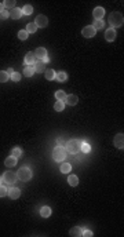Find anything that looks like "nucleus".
I'll list each match as a JSON object with an SVG mask.
<instances>
[{
    "mask_svg": "<svg viewBox=\"0 0 124 237\" xmlns=\"http://www.w3.org/2000/svg\"><path fill=\"white\" fill-rule=\"evenodd\" d=\"M124 22V18H123V14L119 13V11H113V13H110V15H109V23H110L112 28H119V26H121Z\"/></svg>",
    "mask_w": 124,
    "mask_h": 237,
    "instance_id": "nucleus-1",
    "label": "nucleus"
},
{
    "mask_svg": "<svg viewBox=\"0 0 124 237\" xmlns=\"http://www.w3.org/2000/svg\"><path fill=\"white\" fill-rule=\"evenodd\" d=\"M32 176H33V172L30 171V168H28V167H22V168H20L18 172H17V178L21 179L22 182L30 181Z\"/></svg>",
    "mask_w": 124,
    "mask_h": 237,
    "instance_id": "nucleus-2",
    "label": "nucleus"
},
{
    "mask_svg": "<svg viewBox=\"0 0 124 237\" xmlns=\"http://www.w3.org/2000/svg\"><path fill=\"white\" fill-rule=\"evenodd\" d=\"M66 157V149L64 146H61V145H58V146L54 148V150H52V159L55 160V161H64Z\"/></svg>",
    "mask_w": 124,
    "mask_h": 237,
    "instance_id": "nucleus-3",
    "label": "nucleus"
},
{
    "mask_svg": "<svg viewBox=\"0 0 124 237\" xmlns=\"http://www.w3.org/2000/svg\"><path fill=\"white\" fill-rule=\"evenodd\" d=\"M80 148H82V141L77 139H70L66 143V150H68L70 154H76V153L80 152Z\"/></svg>",
    "mask_w": 124,
    "mask_h": 237,
    "instance_id": "nucleus-4",
    "label": "nucleus"
},
{
    "mask_svg": "<svg viewBox=\"0 0 124 237\" xmlns=\"http://www.w3.org/2000/svg\"><path fill=\"white\" fill-rule=\"evenodd\" d=\"M17 179H18L17 178V174H14V172H11V171H6L3 174V181L6 182V183H8V185H14Z\"/></svg>",
    "mask_w": 124,
    "mask_h": 237,
    "instance_id": "nucleus-5",
    "label": "nucleus"
},
{
    "mask_svg": "<svg viewBox=\"0 0 124 237\" xmlns=\"http://www.w3.org/2000/svg\"><path fill=\"white\" fill-rule=\"evenodd\" d=\"M95 33H97V30L94 29V26L92 25H88V26H84L82 29V35L84 36V37H94L95 36Z\"/></svg>",
    "mask_w": 124,
    "mask_h": 237,
    "instance_id": "nucleus-6",
    "label": "nucleus"
},
{
    "mask_svg": "<svg viewBox=\"0 0 124 237\" xmlns=\"http://www.w3.org/2000/svg\"><path fill=\"white\" fill-rule=\"evenodd\" d=\"M113 143L117 149H123L124 148V135H123V133L116 134V136H114V139H113Z\"/></svg>",
    "mask_w": 124,
    "mask_h": 237,
    "instance_id": "nucleus-7",
    "label": "nucleus"
},
{
    "mask_svg": "<svg viewBox=\"0 0 124 237\" xmlns=\"http://www.w3.org/2000/svg\"><path fill=\"white\" fill-rule=\"evenodd\" d=\"M37 28H46L48 25V18L46 15H37L36 17V21H35Z\"/></svg>",
    "mask_w": 124,
    "mask_h": 237,
    "instance_id": "nucleus-8",
    "label": "nucleus"
},
{
    "mask_svg": "<svg viewBox=\"0 0 124 237\" xmlns=\"http://www.w3.org/2000/svg\"><path fill=\"white\" fill-rule=\"evenodd\" d=\"M105 15V8L104 7H95L94 11H92V17L95 20H102Z\"/></svg>",
    "mask_w": 124,
    "mask_h": 237,
    "instance_id": "nucleus-9",
    "label": "nucleus"
},
{
    "mask_svg": "<svg viewBox=\"0 0 124 237\" xmlns=\"http://www.w3.org/2000/svg\"><path fill=\"white\" fill-rule=\"evenodd\" d=\"M116 39V30L113 28H109L108 30H105V40L106 42H114Z\"/></svg>",
    "mask_w": 124,
    "mask_h": 237,
    "instance_id": "nucleus-10",
    "label": "nucleus"
},
{
    "mask_svg": "<svg viewBox=\"0 0 124 237\" xmlns=\"http://www.w3.org/2000/svg\"><path fill=\"white\" fill-rule=\"evenodd\" d=\"M35 57H36V58H39L40 61H42V59H44L47 57V50L44 48V47H37V48L35 50Z\"/></svg>",
    "mask_w": 124,
    "mask_h": 237,
    "instance_id": "nucleus-11",
    "label": "nucleus"
},
{
    "mask_svg": "<svg viewBox=\"0 0 124 237\" xmlns=\"http://www.w3.org/2000/svg\"><path fill=\"white\" fill-rule=\"evenodd\" d=\"M23 61H25L26 66H30L33 64L35 65V62H36V57H35V52H28L25 55V58H23Z\"/></svg>",
    "mask_w": 124,
    "mask_h": 237,
    "instance_id": "nucleus-12",
    "label": "nucleus"
},
{
    "mask_svg": "<svg viewBox=\"0 0 124 237\" xmlns=\"http://www.w3.org/2000/svg\"><path fill=\"white\" fill-rule=\"evenodd\" d=\"M7 195H8V197L13 198V200H17V198H20L21 196V190L18 188H11L8 192H7Z\"/></svg>",
    "mask_w": 124,
    "mask_h": 237,
    "instance_id": "nucleus-13",
    "label": "nucleus"
},
{
    "mask_svg": "<svg viewBox=\"0 0 124 237\" xmlns=\"http://www.w3.org/2000/svg\"><path fill=\"white\" fill-rule=\"evenodd\" d=\"M65 102L69 105V106H75V105H77V102H79V98L76 97L75 94H69V95H66V99H65Z\"/></svg>",
    "mask_w": 124,
    "mask_h": 237,
    "instance_id": "nucleus-14",
    "label": "nucleus"
},
{
    "mask_svg": "<svg viewBox=\"0 0 124 237\" xmlns=\"http://www.w3.org/2000/svg\"><path fill=\"white\" fill-rule=\"evenodd\" d=\"M10 17H11V20H20L21 17H22V10H21V8H17V7H14L13 10L10 11Z\"/></svg>",
    "mask_w": 124,
    "mask_h": 237,
    "instance_id": "nucleus-15",
    "label": "nucleus"
},
{
    "mask_svg": "<svg viewBox=\"0 0 124 237\" xmlns=\"http://www.w3.org/2000/svg\"><path fill=\"white\" fill-rule=\"evenodd\" d=\"M35 72H37V73H43V72H46V64L43 61H37L35 62Z\"/></svg>",
    "mask_w": 124,
    "mask_h": 237,
    "instance_id": "nucleus-16",
    "label": "nucleus"
},
{
    "mask_svg": "<svg viewBox=\"0 0 124 237\" xmlns=\"http://www.w3.org/2000/svg\"><path fill=\"white\" fill-rule=\"evenodd\" d=\"M4 166L8 167V168H13V167H15L17 166V157H14V156L7 157V159L4 160Z\"/></svg>",
    "mask_w": 124,
    "mask_h": 237,
    "instance_id": "nucleus-17",
    "label": "nucleus"
},
{
    "mask_svg": "<svg viewBox=\"0 0 124 237\" xmlns=\"http://www.w3.org/2000/svg\"><path fill=\"white\" fill-rule=\"evenodd\" d=\"M69 234H70L72 237H80V236H83V229L82 227H79V226H75V227L70 229Z\"/></svg>",
    "mask_w": 124,
    "mask_h": 237,
    "instance_id": "nucleus-18",
    "label": "nucleus"
},
{
    "mask_svg": "<svg viewBox=\"0 0 124 237\" xmlns=\"http://www.w3.org/2000/svg\"><path fill=\"white\" fill-rule=\"evenodd\" d=\"M40 215H42L43 218H48L50 215H51V208H50L48 205H43V207L40 208Z\"/></svg>",
    "mask_w": 124,
    "mask_h": 237,
    "instance_id": "nucleus-19",
    "label": "nucleus"
},
{
    "mask_svg": "<svg viewBox=\"0 0 124 237\" xmlns=\"http://www.w3.org/2000/svg\"><path fill=\"white\" fill-rule=\"evenodd\" d=\"M33 75H35V68H33V66H25V69H23V76L32 77Z\"/></svg>",
    "mask_w": 124,
    "mask_h": 237,
    "instance_id": "nucleus-20",
    "label": "nucleus"
},
{
    "mask_svg": "<svg viewBox=\"0 0 124 237\" xmlns=\"http://www.w3.org/2000/svg\"><path fill=\"white\" fill-rule=\"evenodd\" d=\"M55 98H57V101H64V102H65V99H66V92H65V91H62V90L55 91Z\"/></svg>",
    "mask_w": 124,
    "mask_h": 237,
    "instance_id": "nucleus-21",
    "label": "nucleus"
},
{
    "mask_svg": "<svg viewBox=\"0 0 124 237\" xmlns=\"http://www.w3.org/2000/svg\"><path fill=\"white\" fill-rule=\"evenodd\" d=\"M3 6H4V10L11 11L14 7H15V2H14V0H6V2L3 3Z\"/></svg>",
    "mask_w": 124,
    "mask_h": 237,
    "instance_id": "nucleus-22",
    "label": "nucleus"
},
{
    "mask_svg": "<svg viewBox=\"0 0 124 237\" xmlns=\"http://www.w3.org/2000/svg\"><path fill=\"white\" fill-rule=\"evenodd\" d=\"M44 76H46L47 80H54V79H55V70H52V69H46Z\"/></svg>",
    "mask_w": 124,
    "mask_h": 237,
    "instance_id": "nucleus-23",
    "label": "nucleus"
},
{
    "mask_svg": "<svg viewBox=\"0 0 124 237\" xmlns=\"http://www.w3.org/2000/svg\"><path fill=\"white\" fill-rule=\"evenodd\" d=\"M68 183L70 186H77L79 185V178L76 175H69L68 176Z\"/></svg>",
    "mask_w": 124,
    "mask_h": 237,
    "instance_id": "nucleus-24",
    "label": "nucleus"
},
{
    "mask_svg": "<svg viewBox=\"0 0 124 237\" xmlns=\"http://www.w3.org/2000/svg\"><path fill=\"white\" fill-rule=\"evenodd\" d=\"M55 79L62 83V81H66V80H68V75H66L65 72H58V73H55Z\"/></svg>",
    "mask_w": 124,
    "mask_h": 237,
    "instance_id": "nucleus-25",
    "label": "nucleus"
},
{
    "mask_svg": "<svg viewBox=\"0 0 124 237\" xmlns=\"http://www.w3.org/2000/svg\"><path fill=\"white\" fill-rule=\"evenodd\" d=\"M80 152H83V153H90V152H91V146L88 145V142L82 141V148H80Z\"/></svg>",
    "mask_w": 124,
    "mask_h": 237,
    "instance_id": "nucleus-26",
    "label": "nucleus"
},
{
    "mask_svg": "<svg viewBox=\"0 0 124 237\" xmlns=\"http://www.w3.org/2000/svg\"><path fill=\"white\" fill-rule=\"evenodd\" d=\"M70 170H72V166H70L69 163H62L61 164V172H64V174H69Z\"/></svg>",
    "mask_w": 124,
    "mask_h": 237,
    "instance_id": "nucleus-27",
    "label": "nucleus"
},
{
    "mask_svg": "<svg viewBox=\"0 0 124 237\" xmlns=\"http://www.w3.org/2000/svg\"><path fill=\"white\" fill-rule=\"evenodd\" d=\"M54 109H55L57 112H62L64 109H65V102H64V101H57L55 105H54Z\"/></svg>",
    "mask_w": 124,
    "mask_h": 237,
    "instance_id": "nucleus-28",
    "label": "nucleus"
},
{
    "mask_svg": "<svg viewBox=\"0 0 124 237\" xmlns=\"http://www.w3.org/2000/svg\"><path fill=\"white\" fill-rule=\"evenodd\" d=\"M26 32L28 33H35L37 30V26H36V23H33V22H30V23H28L26 25Z\"/></svg>",
    "mask_w": 124,
    "mask_h": 237,
    "instance_id": "nucleus-29",
    "label": "nucleus"
},
{
    "mask_svg": "<svg viewBox=\"0 0 124 237\" xmlns=\"http://www.w3.org/2000/svg\"><path fill=\"white\" fill-rule=\"evenodd\" d=\"M33 8L30 4H26V6H23V8H22V14H25V15H30V14L33 13Z\"/></svg>",
    "mask_w": 124,
    "mask_h": 237,
    "instance_id": "nucleus-30",
    "label": "nucleus"
},
{
    "mask_svg": "<svg viewBox=\"0 0 124 237\" xmlns=\"http://www.w3.org/2000/svg\"><path fill=\"white\" fill-rule=\"evenodd\" d=\"M23 154V152H22V149H20V148H14L13 150H11V156H14V157H21Z\"/></svg>",
    "mask_w": 124,
    "mask_h": 237,
    "instance_id": "nucleus-31",
    "label": "nucleus"
},
{
    "mask_svg": "<svg viewBox=\"0 0 124 237\" xmlns=\"http://www.w3.org/2000/svg\"><path fill=\"white\" fill-rule=\"evenodd\" d=\"M92 26H94V29L97 30V29H102V28L105 26V23H104V21H102V20H95L94 25H92Z\"/></svg>",
    "mask_w": 124,
    "mask_h": 237,
    "instance_id": "nucleus-32",
    "label": "nucleus"
},
{
    "mask_svg": "<svg viewBox=\"0 0 124 237\" xmlns=\"http://www.w3.org/2000/svg\"><path fill=\"white\" fill-rule=\"evenodd\" d=\"M8 77H10V76L7 75L6 70H0V83H6V81L8 80Z\"/></svg>",
    "mask_w": 124,
    "mask_h": 237,
    "instance_id": "nucleus-33",
    "label": "nucleus"
},
{
    "mask_svg": "<svg viewBox=\"0 0 124 237\" xmlns=\"http://www.w3.org/2000/svg\"><path fill=\"white\" fill-rule=\"evenodd\" d=\"M28 35H29V33L26 32L25 29H21L20 32H18V39H20V40H26V39H28Z\"/></svg>",
    "mask_w": 124,
    "mask_h": 237,
    "instance_id": "nucleus-34",
    "label": "nucleus"
},
{
    "mask_svg": "<svg viewBox=\"0 0 124 237\" xmlns=\"http://www.w3.org/2000/svg\"><path fill=\"white\" fill-rule=\"evenodd\" d=\"M7 192H8V190H7V189L4 188V186L0 185V197H6V196H7Z\"/></svg>",
    "mask_w": 124,
    "mask_h": 237,
    "instance_id": "nucleus-35",
    "label": "nucleus"
},
{
    "mask_svg": "<svg viewBox=\"0 0 124 237\" xmlns=\"http://www.w3.org/2000/svg\"><path fill=\"white\" fill-rule=\"evenodd\" d=\"M11 80L20 81V80H21V75H20V73H17V72H14L13 75H11Z\"/></svg>",
    "mask_w": 124,
    "mask_h": 237,
    "instance_id": "nucleus-36",
    "label": "nucleus"
},
{
    "mask_svg": "<svg viewBox=\"0 0 124 237\" xmlns=\"http://www.w3.org/2000/svg\"><path fill=\"white\" fill-rule=\"evenodd\" d=\"M0 15H2V18H3V20H6V18H8V17H10V11L3 10L2 13H0Z\"/></svg>",
    "mask_w": 124,
    "mask_h": 237,
    "instance_id": "nucleus-37",
    "label": "nucleus"
},
{
    "mask_svg": "<svg viewBox=\"0 0 124 237\" xmlns=\"http://www.w3.org/2000/svg\"><path fill=\"white\" fill-rule=\"evenodd\" d=\"M83 236H85V237H91L92 236V232L91 230H84V229H83Z\"/></svg>",
    "mask_w": 124,
    "mask_h": 237,
    "instance_id": "nucleus-38",
    "label": "nucleus"
},
{
    "mask_svg": "<svg viewBox=\"0 0 124 237\" xmlns=\"http://www.w3.org/2000/svg\"><path fill=\"white\" fill-rule=\"evenodd\" d=\"M6 72H7V75H8V76H11V75L14 73V69H13V68H8Z\"/></svg>",
    "mask_w": 124,
    "mask_h": 237,
    "instance_id": "nucleus-39",
    "label": "nucleus"
},
{
    "mask_svg": "<svg viewBox=\"0 0 124 237\" xmlns=\"http://www.w3.org/2000/svg\"><path fill=\"white\" fill-rule=\"evenodd\" d=\"M42 61H43V62H44V64H47V62H48V61H50V59H48V57H46V58H44V59H42Z\"/></svg>",
    "mask_w": 124,
    "mask_h": 237,
    "instance_id": "nucleus-40",
    "label": "nucleus"
},
{
    "mask_svg": "<svg viewBox=\"0 0 124 237\" xmlns=\"http://www.w3.org/2000/svg\"><path fill=\"white\" fill-rule=\"evenodd\" d=\"M4 10V6H3V3H0V13Z\"/></svg>",
    "mask_w": 124,
    "mask_h": 237,
    "instance_id": "nucleus-41",
    "label": "nucleus"
},
{
    "mask_svg": "<svg viewBox=\"0 0 124 237\" xmlns=\"http://www.w3.org/2000/svg\"><path fill=\"white\" fill-rule=\"evenodd\" d=\"M2 182H3V176H0V185H2Z\"/></svg>",
    "mask_w": 124,
    "mask_h": 237,
    "instance_id": "nucleus-42",
    "label": "nucleus"
}]
</instances>
